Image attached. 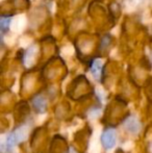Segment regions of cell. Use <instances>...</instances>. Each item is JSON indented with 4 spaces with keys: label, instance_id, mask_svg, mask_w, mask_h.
I'll list each match as a JSON object with an SVG mask.
<instances>
[{
    "label": "cell",
    "instance_id": "1",
    "mask_svg": "<svg viewBox=\"0 0 152 153\" xmlns=\"http://www.w3.org/2000/svg\"><path fill=\"white\" fill-rule=\"evenodd\" d=\"M101 143L105 149H112L116 144V131L112 128H108L102 133Z\"/></svg>",
    "mask_w": 152,
    "mask_h": 153
},
{
    "label": "cell",
    "instance_id": "4",
    "mask_svg": "<svg viewBox=\"0 0 152 153\" xmlns=\"http://www.w3.org/2000/svg\"><path fill=\"white\" fill-rule=\"evenodd\" d=\"M17 143H19V140H18V137H17L16 132L10 133V134L7 135V137H6V144H5L7 151H12Z\"/></svg>",
    "mask_w": 152,
    "mask_h": 153
},
{
    "label": "cell",
    "instance_id": "6",
    "mask_svg": "<svg viewBox=\"0 0 152 153\" xmlns=\"http://www.w3.org/2000/svg\"><path fill=\"white\" fill-rule=\"evenodd\" d=\"M91 72L92 74L95 76V78H99L100 75V64L98 62H93V65H91Z\"/></svg>",
    "mask_w": 152,
    "mask_h": 153
},
{
    "label": "cell",
    "instance_id": "5",
    "mask_svg": "<svg viewBox=\"0 0 152 153\" xmlns=\"http://www.w3.org/2000/svg\"><path fill=\"white\" fill-rule=\"evenodd\" d=\"M10 19H8V17H3L1 16V22H0V28H1V33L2 36H3L4 33H5L6 31L8 30V26H10Z\"/></svg>",
    "mask_w": 152,
    "mask_h": 153
},
{
    "label": "cell",
    "instance_id": "3",
    "mask_svg": "<svg viewBox=\"0 0 152 153\" xmlns=\"http://www.w3.org/2000/svg\"><path fill=\"white\" fill-rule=\"evenodd\" d=\"M125 127L129 132L131 133H138L141 129V123L139 120L134 117H131L125 121Z\"/></svg>",
    "mask_w": 152,
    "mask_h": 153
},
{
    "label": "cell",
    "instance_id": "2",
    "mask_svg": "<svg viewBox=\"0 0 152 153\" xmlns=\"http://www.w3.org/2000/svg\"><path fill=\"white\" fill-rule=\"evenodd\" d=\"M33 106L37 113H44L47 108V101L44 96L38 95L33 99Z\"/></svg>",
    "mask_w": 152,
    "mask_h": 153
}]
</instances>
